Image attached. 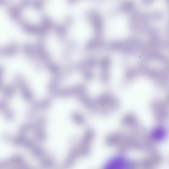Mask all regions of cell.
I'll list each match as a JSON object with an SVG mask.
<instances>
[{
  "mask_svg": "<svg viewBox=\"0 0 169 169\" xmlns=\"http://www.w3.org/2000/svg\"><path fill=\"white\" fill-rule=\"evenodd\" d=\"M15 89L12 86H8L5 89L4 94V96L7 98H11L12 97L14 94Z\"/></svg>",
  "mask_w": 169,
  "mask_h": 169,
  "instance_id": "cell-2",
  "label": "cell"
},
{
  "mask_svg": "<svg viewBox=\"0 0 169 169\" xmlns=\"http://www.w3.org/2000/svg\"><path fill=\"white\" fill-rule=\"evenodd\" d=\"M7 103L5 101H0V111H5L8 108Z\"/></svg>",
  "mask_w": 169,
  "mask_h": 169,
  "instance_id": "cell-4",
  "label": "cell"
},
{
  "mask_svg": "<svg viewBox=\"0 0 169 169\" xmlns=\"http://www.w3.org/2000/svg\"><path fill=\"white\" fill-rule=\"evenodd\" d=\"M3 86V82L2 79L0 78V90L2 89Z\"/></svg>",
  "mask_w": 169,
  "mask_h": 169,
  "instance_id": "cell-5",
  "label": "cell"
},
{
  "mask_svg": "<svg viewBox=\"0 0 169 169\" xmlns=\"http://www.w3.org/2000/svg\"><path fill=\"white\" fill-rule=\"evenodd\" d=\"M129 167L130 165L126 158L116 156L109 160L103 169H129Z\"/></svg>",
  "mask_w": 169,
  "mask_h": 169,
  "instance_id": "cell-1",
  "label": "cell"
},
{
  "mask_svg": "<svg viewBox=\"0 0 169 169\" xmlns=\"http://www.w3.org/2000/svg\"><path fill=\"white\" fill-rule=\"evenodd\" d=\"M4 115L7 120L11 121L14 117V112L11 109L8 108L4 111Z\"/></svg>",
  "mask_w": 169,
  "mask_h": 169,
  "instance_id": "cell-3",
  "label": "cell"
}]
</instances>
